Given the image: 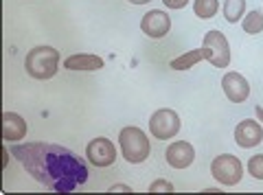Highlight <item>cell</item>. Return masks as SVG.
Instances as JSON below:
<instances>
[{"label": "cell", "mask_w": 263, "mask_h": 195, "mask_svg": "<svg viewBox=\"0 0 263 195\" xmlns=\"http://www.w3.org/2000/svg\"><path fill=\"white\" fill-rule=\"evenodd\" d=\"M211 173L219 184L235 186V184H239L241 176H243V165H241L239 158L233 156V153H221V156H217L213 160Z\"/></svg>", "instance_id": "cell-5"}, {"label": "cell", "mask_w": 263, "mask_h": 195, "mask_svg": "<svg viewBox=\"0 0 263 195\" xmlns=\"http://www.w3.org/2000/svg\"><path fill=\"white\" fill-rule=\"evenodd\" d=\"M86 156L88 162L95 167H110L114 160H117V149L108 138H95V141L88 143L86 147Z\"/></svg>", "instance_id": "cell-7"}, {"label": "cell", "mask_w": 263, "mask_h": 195, "mask_svg": "<svg viewBox=\"0 0 263 195\" xmlns=\"http://www.w3.org/2000/svg\"><path fill=\"white\" fill-rule=\"evenodd\" d=\"M246 13V0H226L224 3V15L230 24L239 22Z\"/></svg>", "instance_id": "cell-15"}, {"label": "cell", "mask_w": 263, "mask_h": 195, "mask_svg": "<svg viewBox=\"0 0 263 195\" xmlns=\"http://www.w3.org/2000/svg\"><path fill=\"white\" fill-rule=\"evenodd\" d=\"M248 173L257 180H263V153H257L248 160Z\"/></svg>", "instance_id": "cell-18"}, {"label": "cell", "mask_w": 263, "mask_h": 195, "mask_svg": "<svg viewBox=\"0 0 263 195\" xmlns=\"http://www.w3.org/2000/svg\"><path fill=\"white\" fill-rule=\"evenodd\" d=\"M164 7H169V9H182V7L189 5V0H162Z\"/></svg>", "instance_id": "cell-20"}, {"label": "cell", "mask_w": 263, "mask_h": 195, "mask_svg": "<svg viewBox=\"0 0 263 195\" xmlns=\"http://www.w3.org/2000/svg\"><path fill=\"white\" fill-rule=\"evenodd\" d=\"M119 145H121L123 158L127 162H132V165H141V162H145L147 156H149V149H152L149 141H147V134L134 125L121 129Z\"/></svg>", "instance_id": "cell-3"}, {"label": "cell", "mask_w": 263, "mask_h": 195, "mask_svg": "<svg viewBox=\"0 0 263 195\" xmlns=\"http://www.w3.org/2000/svg\"><path fill=\"white\" fill-rule=\"evenodd\" d=\"M221 88H224V94L233 103H241L248 99V94H250V84L239 72H226V75L221 77Z\"/></svg>", "instance_id": "cell-11"}, {"label": "cell", "mask_w": 263, "mask_h": 195, "mask_svg": "<svg viewBox=\"0 0 263 195\" xmlns=\"http://www.w3.org/2000/svg\"><path fill=\"white\" fill-rule=\"evenodd\" d=\"M119 191L132 193V186H127V184H114V186H110V193H119Z\"/></svg>", "instance_id": "cell-21"}, {"label": "cell", "mask_w": 263, "mask_h": 195, "mask_svg": "<svg viewBox=\"0 0 263 195\" xmlns=\"http://www.w3.org/2000/svg\"><path fill=\"white\" fill-rule=\"evenodd\" d=\"M164 156H167L169 167H174V169H186V167L193 165V160H195V149H193L191 143L178 141V143H171V145H169Z\"/></svg>", "instance_id": "cell-10"}, {"label": "cell", "mask_w": 263, "mask_h": 195, "mask_svg": "<svg viewBox=\"0 0 263 195\" xmlns=\"http://www.w3.org/2000/svg\"><path fill=\"white\" fill-rule=\"evenodd\" d=\"M11 156L20 160L27 173L57 193H70L88 180V167L75 151L53 143L13 145Z\"/></svg>", "instance_id": "cell-1"}, {"label": "cell", "mask_w": 263, "mask_h": 195, "mask_svg": "<svg viewBox=\"0 0 263 195\" xmlns=\"http://www.w3.org/2000/svg\"><path fill=\"white\" fill-rule=\"evenodd\" d=\"M261 141H263V127L257 121L246 119L235 127V143L239 145V147H243V149L257 147Z\"/></svg>", "instance_id": "cell-9"}, {"label": "cell", "mask_w": 263, "mask_h": 195, "mask_svg": "<svg viewBox=\"0 0 263 195\" xmlns=\"http://www.w3.org/2000/svg\"><path fill=\"white\" fill-rule=\"evenodd\" d=\"M254 114H257V119L263 123V108H261V105H257V108H254Z\"/></svg>", "instance_id": "cell-22"}, {"label": "cell", "mask_w": 263, "mask_h": 195, "mask_svg": "<svg viewBox=\"0 0 263 195\" xmlns=\"http://www.w3.org/2000/svg\"><path fill=\"white\" fill-rule=\"evenodd\" d=\"M149 132L158 138V141H169L180 132V116L178 112L162 108L158 112H154L149 119Z\"/></svg>", "instance_id": "cell-6"}, {"label": "cell", "mask_w": 263, "mask_h": 195, "mask_svg": "<svg viewBox=\"0 0 263 195\" xmlns=\"http://www.w3.org/2000/svg\"><path fill=\"white\" fill-rule=\"evenodd\" d=\"M57 66H60V53H57L53 46L31 48L27 53V60H24V68H27L29 77L40 79V81L55 77Z\"/></svg>", "instance_id": "cell-2"}, {"label": "cell", "mask_w": 263, "mask_h": 195, "mask_svg": "<svg viewBox=\"0 0 263 195\" xmlns=\"http://www.w3.org/2000/svg\"><path fill=\"white\" fill-rule=\"evenodd\" d=\"M202 60H204V51H202V48H193V51H189L184 55H180V57L171 60L169 66L174 70H189V68L195 66V64L202 62Z\"/></svg>", "instance_id": "cell-14"}, {"label": "cell", "mask_w": 263, "mask_h": 195, "mask_svg": "<svg viewBox=\"0 0 263 195\" xmlns=\"http://www.w3.org/2000/svg\"><path fill=\"white\" fill-rule=\"evenodd\" d=\"M141 29H143L145 35H149V37H154V40H160V37H164V35L169 33L171 20H169V15L164 13V11L152 9V11H147V13L143 15Z\"/></svg>", "instance_id": "cell-8"}, {"label": "cell", "mask_w": 263, "mask_h": 195, "mask_svg": "<svg viewBox=\"0 0 263 195\" xmlns=\"http://www.w3.org/2000/svg\"><path fill=\"white\" fill-rule=\"evenodd\" d=\"M217 9H219L217 0H195V3H193V11H195V15L200 20L213 18V15L217 13Z\"/></svg>", "instance_id": "cell-16"}, {"label": "cell", "mask_w": 263, "mask_h": 195, "mask_svg": "<svg viewBox=\"0 0 263 195\" xmlns=\"http://www.w3.org/2000/svg\"><path fill=\"white\" fill-rule=\"evenodd\" d=\"M149 193H174V184L167 180H156L149 184Z\"/></svg>", "instance_id": "cell-19"}, {"label": "cell", "mask_w": 263, "mask_h": 195, "mask_svg": "<svg viewBox=\"0 0 263 195\" xmlns=\"http://www.w3.org/2000/svg\"><path fill=\"white\" fill-rule=\"evenodd\" d=\"M202 51H204V60H209L215 68H226L230 64V46L228 40L221 31L213 29L204 35L202 42Z\"/></svg>", "instance_id": "cell-4"}, {"label": "cell", "mask_w": 263, "mask_h": 195, "mask_svg": "<svg viewBox=\"0 0 263 195\" xmlns=\"http://www.w3.org/2000/svg\"><path fill=\"white\" fill-rule=\"evenodd\" d=\"M27 136V121L15 112H5L3 114V138L11 143H18Z\"/></svg>", "instance_id": "cell-12"}, {"label": "cell", "mask_w": 263, "mask_h": 195, "mask_svg": "<svg viewBox=\"0 0 263 195\" xmlns=\"http://www.w3.org/2000/svg\"><path fill=\"white\" fill-rule=\"evenodd\" d=\"M243 31L248 35H257V33H261L263 31V13L261 11H250L248 15L243 18Z\"/></svg>", "instance_id": "cell-17"}, {"label": "cell", "mask_w": 263, "mask_h": 195, "mask_svg": "<svg viewBox=\"0 0 263 195\" xmlns=\"http://www.w3.org/2000/svg\"><path fill=\"white\" fill-rule=\"evenodd\" d=\"M64 68L77 70V72H92V70L103 68V60L92 53H79V55H70V57L64 62Z\"/></svg>", "instance_id": "cell-13"}, {"label": "cell", "mask_w": 263, "mask_h": 195, "mask_svg": "<svg viewBox=\"0 0 263 195\" xmlns=\"http://www.w3.org/2000/svg\"><path fill=\"white\" fill-rule=\"evenodd\" d=\"M132 5H147V3H152V0H129Z\"/></svg>", "instance_id": "cell-23"}]
</instances>
